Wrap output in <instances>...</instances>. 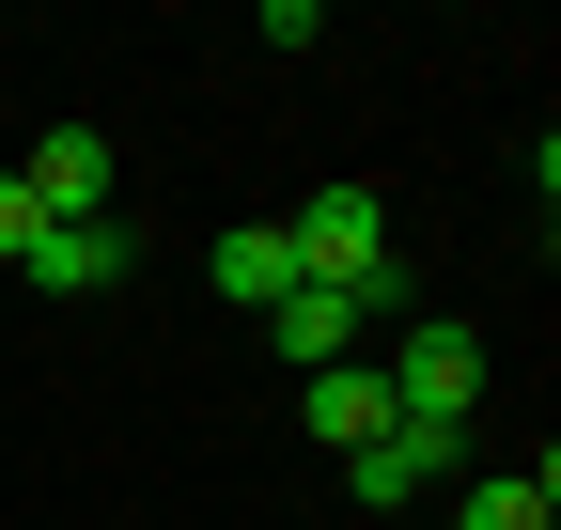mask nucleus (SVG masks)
<instances>
[{
  "label": "nucleus",
  "instance_id": "f257e3e1",
  "mask_svg": "<svg viewBox=\"0 0 561 530\" xmlns=\"http://www.w3.org/2000/svg\"><path fill=\"white\" fill-rule=\"evenodd\" d=\"M280 250H297V281H328V297H375V281H405V250H390V204L359 172L343 187H312L297 219H280Z\"/></svg>",
  "mask_w": 561,
  "mask_h": 530
},
{
  "label": "nucleus",
  "instance_id": "f03ea898",
  "mask_svg": "<svg viewBox=\"0 0 561 530\" xmlns=\"http://www.w3.org/2000/svg\"><path fill=\"white\" fill-rule=\"evenodd\" d=\"M375 375H390V422L468 437V406H483V327H468V312H405V344H390Z\"/></svg>",
  "mask_w": 561,
  "mask_h": 530
},
{
  "label": "nucleus",
  "instance_id": "7ed1b4c3",
  "mask_svg": "<svg viewBox=\"0 0 561 530\" xmlns=\"http://www.w3.org/2000/svg\"><path fill=\"white\" fill-rule=\"evenodd\" d=\"M16 187H32L47 219H110V187H125V172H110V141H94V125H47Z\"/></svg>",
  "mask_w": 561,
  "mask_h": 530
},
{
  "label": "nucleus",
  "instance_id": "20e7f679",
  "mask_svg": "<svg viewBox=\"0 0 561 530\" xmlns=\"http://www.w3.org/2000/svg\"><path fill=\"white\" fill-rule=\"evenodd\" d=\"M453 452H468V437H437V422H390L375 452H343V484H359L375 515H405L421 484H453Z\"/></svg>",
  "mask_w": 561,
  "mask_h": 530
},
{
  "label": "nucleus",
  "instance_id": "39448f33",
  "mask_svg": "<svg viewBox=\"0 0 561 530\" xmlns=\"http://www.w3.org/2000/svg\"><path fill=\"white\" fill-rule=\"evenodd\" d=\"M297 422H312L328 452H375V437H390V375H375V359H328V375H297Z\"/></svg>",
  "mask_w": 561,
  "mask_h": 530
},
{
  "label": "nucleus",
  "instance_id": "423d86ee",
  "mask_svg": "<svg viewBox=\"0 0 561 530\" xmlns=\"http://www.w3.org/2000/svg\"><path fill=\"white\" fill-rule=\"evenodd\" d=\"M16 265H32V297H110L125 281V219H47Z\"/></svg>",
  "mask_w": 561,
  "mask_h": 530
},
{
  "label": "nucleus",
  "instance_id": "0eeeda50",
  "mask_svg": "<svg viewBox=\"0 0 561 530\" xmlns=\"http://www.w3.org/2000/svg\"><path fill=\"white\" fill-rule=\"evenodd\" d=\"M453 530H561V484H546V452H530V469H483V484L453 499Z\"/></svg>",
  "mask_w": 561,
  "mask_h": 530
},
{
  "label": "nucleus",
  "instance_id": "6e6552de",
  "mask_svg": "<svg viewBox=\"0 0 561 530\" xmlns=\"http://www.w3.org/2000/svg\"><path fill=\"white\" fill-rule=\"evenodd\" d=\"M219 297H250V312L297 297V250H280V219H234V234H219Z\"/></svg>",
  "mask_w": 561,
  "mask_h": 530
},
{
  "label": "nucleus",
  "instance_id": "1a4fd4ad",
  "mask_svg": "<svg viewBox=\"0 0 561 530\" xmlns=\"http://www.w3.org/2000/svg\"><path fill=\"white\" fill-rule=\"evenodd\" d=\"M32 234H47V204H32V187H16V172H0V265H16Z\"/></svg>",
  "mask_w": 561,
  "mask_h": 530
}]
</instances>
